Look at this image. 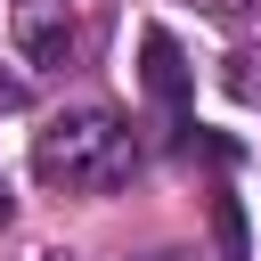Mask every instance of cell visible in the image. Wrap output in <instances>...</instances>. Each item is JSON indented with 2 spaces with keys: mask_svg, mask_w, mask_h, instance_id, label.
<instances>
[{
  "mask_svg": "<svg viewBox=\"0 0 261 261\" xmlns=\"http://www.w3.org/2000/svg\"><path fill=\"white\" fill-rule=\"evenodd\" d=\"M130 171H139V139H130V122L106 114V106L57 114V122L33 139V179H41V188H65V196H114Z\"/></svg>",
  "mask_w": 261,
  "mask_h": 261,
  "instance_id": "6da1fadb",
  "label": "cell"
},
{
  "mask_svg": "<svg viewBox=\"0 0 261 261\" xmlns=\"http://www.w3.org/2000/svg\"><path fill=\"white\" fill-rule=\"evenodd\" d=\"M8 41L33 57V65H73L82 57V0H16V16H8Z\"/></svg>",
  "mask_w": 261,
  "mask_h": 261,
  "instance_id": "7a4b0ae2",
  "label": "cell"
},
{
  "mask_svg": "<svg viewBox=\"0 0 261 261\" xmlns=\"http://www.w3.org/2000/svg\"><path fill=\"white\" fill-rule=\"evenodd\" d=\"M139 82H147V98H155L171 122H188V57H179V41H171L163 24L139 33Z\"/></svg>",
  "mask_w": 261,
  "mask_h": 261,
  "instance_id": "3957f363",
  "label": "cell"
},
{
  "mask_svg": "<svg viewBox=\"0 0 261 261\" xmlns=\"http://www.w3.org/2000/svg\"><path fill=\"white\" fill-rule=\"evenodd\" d=\"M212 228H220V261H253V253H245V212H237V196H212Z\"/></svg>",
  "mask_w": 261,
  "mask_h": 261,
  "instance_id": "277c9868",
  "label": "cell"
},
{
  "mask_svg": "<svg viewBox=\"0 0 261 261\" xmlns=\"http://www.w3.org/2000/svg\"><path fill=\"white\" fill-rule=\"evenodd\" d=\"M220 82H228V98H245V106H261V49H237Z\"/></svg>",
  "mask_w": 261,
  "mask_h": 261,
  "instance_id": "5b68a950",
  "label": "cell"
},
{
  "mask_svg": "<svg viewBox=\"0 0 261 261\" xmlns=\"http://www.w3.org/2000/svg\"><path fill=\"white\" fill-rule=\"evenodd\" d=\"M16 106H24V82H8V73H0V114H16Z\"/></svg>",
  "mask_w": 261,
  "mask_h": 261,
  "instance_id": "8992f818",
  "label": "cell"
},
{
  "mask_svg": "<svg viewBox=\"0 0 261 261\" xmlns=\"http://www.w3.org/2000/svg\"><path fill=\"white\" fill-rule=\"evenodd\" d=\"M204 8H212V16H237V8H253V0H204Z\"/></svg>",
  "mask_w": 261,
  "mask_h": 261,
  "instance_id": "52a82bcc",
  "label": "cell"
},
{
  "mask_svg": "<svg viewBox=\"0 0 261 261\" xmlns=\"http://www.w3.org/2000/svg\"><path fill=\"white\" fill-rule=\"evenodd\" d=\"M0 220H8V188H0Z\"/></svg>",
  "mask_w": 261,
  "mask_h": 261,
  "instance_id": "ba28073f",
  "label": "cell"
},
{
  "mask_svg": "<svg viewBox=\"0 0 261 261\" xmlns=\"http://www.w3.org/2000/svg\"><path fill=\"white\" fill-rule=\"evenodd\" d=\"M163 261H188V253H163Z\"/></svg>",
  "mask_w": 261,
  "mask_h": 261,
  "instance_id": "9c48e42d",
  "label": "cell"
}]
</instances>
